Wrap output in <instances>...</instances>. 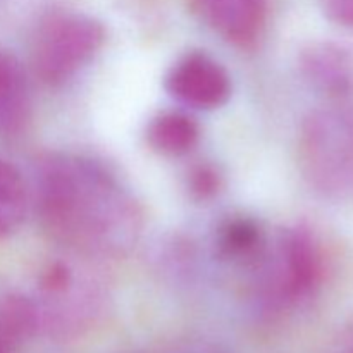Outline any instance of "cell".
Segmentation results:
<instances>
[{
    "label": "cell",
    "mask_w": 353,
    "mask_h": 353,
    "mask_svg": "<svg viewBox=\"0 0 353 353\" xmlns=\"http://www.w3.org/2000/svg\"><path fill=\"white\" fill-rule=\"evenodd\" d=\"M202 23L236 47H254L268 21L269 0H190Z\"/></svg>",
    "instance_id": "cell-6"
},
{
    "label": "cell",
    "mask_w": 353,
    "mask_h": 353,
    "mask_svg": "<svg viewBox=\"0 0 353 353\" xmlns=\"http://www.w3.org/2000/svg\"><path fill=\"white\" fill-rule=\"evenodd\" d=\"M34 205L55 241L86 257H121L137 245L141 209L102 162L52 154L38 162Z\"/></svg>",
    "instance_id": "cell-1"
},
{
    "label": "cell",
    "mask_w": 353,
    "mask_h": 353,
    "mask_svg": "<svg viewBox=\"0 0 353 353\" xmlns=\"http://www.w3.org/2000/svg\"><path fill=\"white\" fill-rule=\"evenodd\" d=\"M188 186L193 196L205 200L216 195L221 186V178L212 165H199L190 174Z\"/></svg>",
    "instance_id": "cell-13"
},
{
    "label": "cell",
    "mask_w": 353,
    "mask_h": 353,
    "mask_svg": "<svg viewBox=\"0 0 353 353\" xmlns=\"http://www.w3.org/2000/svg\"><path fill=\"white\" fill-rule=\"evenodd\" d=\"M255 303L268 314L285 312L314 295L323 276V257L303 228L279 231L247 265Z\"/></svg>",
    "instance_id": "cell-2"
},
{
    "label": "cell",
    "mask_w": 353,
    "mask_h": 353,
    "mask_svg": "<svg viewBox=\"0 0 353 353\" xmlns=\"http://www.w3.org/2000/svg\"><path fill=\"white\" fill-rule=\"evenodd\" d=\"M305 81L331 102H350L353 97V54L331 41H317L300 54Z\"/></svg>",
    "instance_id": "cell-7"
},
{
    "label": "cell",
    "mask_w": 353,
    "mask_h": 353,
    "mask_svg": "<svg viewBox=\"0 0 353 353\" xmlns=\"http://www.w3.org/2000/svg\"><path fill=\"white\" fill-rule=\"evenodd\" d=\"M340 353H353V323L347 327L343 338H341Z\"/></svg>",
    "instance_id": "cell-15"
},
{
    "label": "cell",
    "mask_w": 353,
    "mask_h": 353,
    "mask_svg": "<svg viewBox=\"0 0 353 353\" xmlns=\"http://www.w3.org/2000/svg\"><path fill=\"white\" fill-rule=\"evenodd\" d=\"M28 210V188L21 172L0 159V240L19 230Z\"/></svg>",
    "instance_id": "cell-12"
},
{
    "label": "cell",
    "mask_w": 353,
    "mask_h": 353,
    "mask_svg": "<svg viewBox=\"0 0 353 353\" xmlns=\"http://www.w3.org/2000/svg\"><path fill=\"white\" fill-rule=\"evenodd\" d=\"M265 234L250 217H233L221 224L216 233L217 257L248 265L265 245Z\"/></svg>",
    "instance_id": "cell-10"
},
{
    "label": "cell",
    "mask_w": 353,
    "mask_h": 353,
    "mask_svg": "<svg viewBox=\"0 0 353 353\" xmlns=\"http://www.w3.org/2000/svg\"><path fill=\"white\" fill-rule=\"evenodd\" d=\"M200 128L196 121L181 110L157 114L147 126V141L155 152L169 157L186 155L196 147Z\"/></svg>",
    "instance_id": "cell-9"
},
{
    "label": "cell",
    "mask_w": 353,
    "mask_h": 353,
    "mask_svg": "<svg viewBox=\"0 0 353 353\" xmlns=\"http://www.w3.org/2000/svg\"><path fill=\"white\" fill-rule=\"evenodd\" d=\"M300 169L316 192L330 199L353 195V105L338 103L312 110L299 138Z\"/></svg>",
    "instance_id": "cell-3"
},
{
    "label": "cell",
    "mask_w": 353,
    "mask_h": 353,
    "mask_svg": "<svg viewBox=\"0 0 353 353\" xmlns=\"http://www.w3.org/2000/svg\"><path fill=\"white\" fill-rule=\"evenodd\" d=\"M321 9L330 21L353 30V0H319Z\"/></svg>",
    "instance_id": "cell-14"
},
{
    "label": "cell",
    "mask_w": 353,
    "mask_h": 353,
    "mask_svg": "<svg viewBox=\"0 0 353 353\" xmlns=\"http://www.w3.org/2000/svg\"><path fill=\"white\" fill-rule=\"evenodd\" d=\"M40 326V312L33 300L19 293L0 299V340L10 348L33 336Z\"/></svg>",
    "instance_id": "cell-11"
},
{
    "label": "cell",
    "mask_w": 353,
    "mask_h": 353,
    "mask_svg": "<svg viewBox=\"0 0 353 353\" xmlns=\"http://www.w3.org/2000/svg\"><path fill=\"white\" fill-rule=\"evenodd\" d=\"M10 350H12V348H10L6 341L0 340V353H10Z\"/></svg>",
    "instance_id": "cell-16"
},
{
    "label": "cell",
    "mask_w": 353,
    "mask_h": 353,
    "mask_svg": "<svg viewBox=\"0 0 353 353\" xmlns=\"http://www.w3.org/2000/svg\"><path fill=\"white\" fill-rule=\"evenodd\" d=\"M164 85L172 99L193 109H219L231 97L230 74L205 52L179 57L165 74Z\"/></svg>",
    "instance_id": "cell-5"
},
{
    "label": "cell",
    "mask_w": 353,
    "mask_h": 353,
    "mask_svg": "<svg viewBox=\"0 0 353 353\" xmlns=\"http://www.w3.org/2000/svg\"><path fill=\"white\" fill-rule=\"evenodd\" d=\"M105 43V28L74 10H52L41 17L33 38L31 62L47 85H61L88 64Z\"/></svg>",
    "instance_id": "cell-4"
},
{
    "label": "cell",
    "mask_w": 353,
    "mask_h": 353,
    "mask_svg": "<svg viewBox=\"0 0 353 353\" xmlns=\"http://www.w3.org/2000/svg\"><path fill=\"white\" fill-rule=\"evenodd\" d=\"M31 119L26 72L16 55L0 45V134L16 137Z\"/></svg>",
    "instance_id": "cell-8"
}]
</instances>
